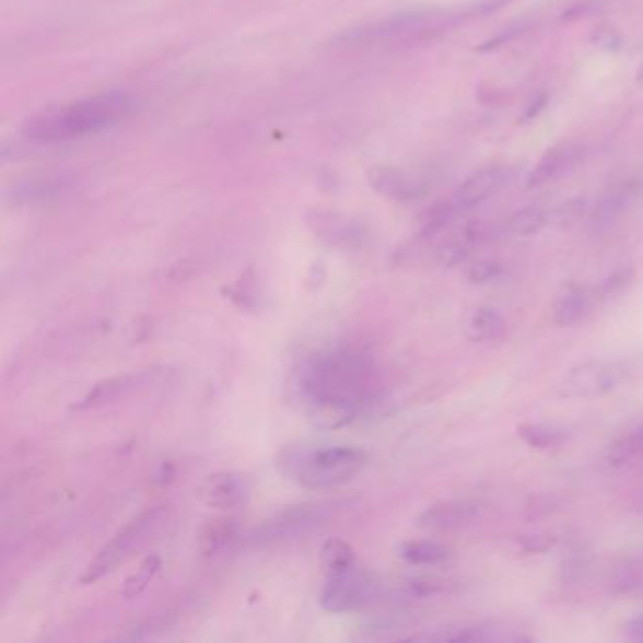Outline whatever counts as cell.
Wrapping results in <instances>:
<instances>
[{"label":"cell","instance_id":"cell-1","mask_svg":"<svg viewBox=\"0 0 643 643\" xmlns=\"http://www.w3.org/2000/svg\"><path fill=\"white\" fill-rule=\"evenodd\" d=\"M289 390L309 421L338 429L372 410L382 400L384 385L372 356L356 350H330L302 361Z\"/></svg>","mask_w":643,"mask_h":643},{"label":"cell","instance_id":"cell-2","mask_svg":"<svg viewBox=\"0 0 643 643\" xmlns=\"http://www.w3.org/2000/svg\"><path fill=\"white\" fill-rule=\"evenodd\" d=\"M369 453L348 444L299 442L281 447L276 468L283 478L308 491H329L363 472Z\"/></svg>","mask_w":643,"mask_h":643},{"label":"cell","instance_id":"cell-3","mask_svg":"<svg viewBox=\"0 0 643 643\" xmlns=\"http://www.w3.org/2000/svg\"><path fill=\"white\" fill-rule=\"evenodd\" d=\"M130 104L121 95H103L44 112L28 121L25 135L35 142H65L95 135L124 119Z\"/></svg>","mask_w":643,"mask_h":643},{"label":"cell","instance_id":"cell-4","mask_svg":"<svg viewBox=\"0 0 643 643\" xmlns=\"http://www.w3.org/2000/svg\"><path fill=\"white\" fill-rule=\"evenodd\" d=\"M384 595L382 583L359 566L327 575L319 603L330 613H351L366 608Z\"/></svg>","mask_w":643,"mask_h":643},{"label":"cell","instance_id":"cell-5","mask_svg":"<svg viewBox=\"0 0 643 643\" xmlns=\"http://www.w3.org/2000/svg\"><path fill=\"white\" fill-rule=\"evenodd\" d=\"M442 28V17L432 14H408L379 21L376 25L361 28L348 36L351 46H398V44H413L426 36L436 35Z\"/></svg>","mask_w":643,"mask_h":643},{"label":"cell","instance_id":"cell-6","mask_svg":"<svg viewBox=\"0 0 643 643\" xmlns=\"http://www.w3.org/2000/svg\"><path fill=\"white\" fill-rule=\"evenodd\" d=\"M161 514H163V507H148L144 512L135 515L124 528H119L116 536L87 564V569L83 570L80 577L83 585H91L104 575L110 574L112 570L116 569L117 564L135 549L138 541L142 540V536L150 530L151 525H155Z\"/></svg>","mask_w":643,"mask_h":643},{"label":"cell","instance_id":"cell-7","mask_svg":"<svg viewBox=\"0 0 643 643\" xmlns=\"http://www.w3.org/2000/svg\"><path fill=\"white\" fill-rule=\"evenodd\" d=\"M332 504H302V506L289 507L285 512L276 515L272 519L257 528L249 540L254 546L276 543V541L289 540L294 536H301L317 527L327 519Z\"/></svg>","mask_w":643,"mask_h":643},{"label":"cell","instance_id":"cell-8","mask_svg":"<svg viewBox=\"0 0 643 643\" xmlns=\"http://www.w3.org/2000/svg\"><path fill=\"white\" fill-rule=\"evenodd\" d=\"M624 370L617 363H585L570 372L566 377V393L572 397H603L616 389L623 379Z\"/></svg>","mask_w":643,"mask_h":643},{"label":"cell","instance_id":"cell-9","mask_svg":"<svg viewBox=\"0 0 643 643\" xmlns=\"http://www.w3.org/2000/svg\"><path fill=\"white\" fill-rule=\"evenodd\" d=\"M155 377H157L155 370H142V372H130L124 376L108 377L95 387H91L85 393V397L74 405V410H93L104 405H112L119 398L129 397L135 390L150 387Z\"/></svg>","mask_w":643,"mask_h":643},{"label":"cell","instance_id":"cell-10","mask_svg":"<svg viewBox=\"0 0 643 643\" xmlns=\"http://www.w3.org/2000/svg\"><path fill=\"white\" fill-rule=\"evenodd\" d=\"M249 479L244 474L218 472L200 487V500L215 510H236L249 499Z\"/></svg>","mask_w":643,"mask_h":643},{"label":"cell","instance_id":"cell-11","mask_svg":"<svg viewBox=\"0 0 643 643\" xmlns=\"http://www.w3.org/2000/svg\"><path fill=\"white\" fill-rule=\"evenodd\" d=\"M478 514V504H474L470 500H447V502H439L426 507L423 514L419 515L418 525L426 530L449 533V530L470 527Z\"/></svg>","mask_w":643,"mask_h":643},{"label":"cell","instance_id":"cell-12","mask_svg":"<svg viewBox=\"0 0 643 643\" xmlns=\"http://www.w3.org/2000/svg\"><path fill=\"white\" fill-rule=\"evenodd\" d=\"M504 182H506V171L502 166H483V168L470 174L460 184L453 202L459 206V210L474 208V206L481 204V202H486L487 199H491L493 195H496Z\"/></svg>","mask_w":643,"mask_h":643},{"label":"cell","instance_id":"cell-13","mask_svg":"<svg viewBox=\"0 0 643 643\" xmlns=\"http://www.w3.org/2000/svg\"><path fill=\"white\" fill-rule=\"evenodd\" d=\"M580 157H582V148L580 145H554L540 159V163L534 166L533 172L528 174V187L549 184L553 179L561 178L562 174H566L580 161Z\"/></svg>","mask_w":643,"mask_h":643},{"label":"cell","instance_id":"cell-14","mask_svg":"<svg viewBox=\"0 0 643 643\" xmlns=\"http://www.w3.org/2000/svg\"><path fill=\"white\" fill-rule=\"evenodd\" d=\"M591 308V296L587 289L577 283H566L561 293L557 294L553 304V322L559 327H572L575 323L582 322Z\"/></svg>","mask_w":643,"mask_h":643},{"label":"cell","instance_id":"cell-15","mask_svg":"<svg viewBox=\"0 0 643 643\" xmlns=\"http://www.w3.org/2000/svg\"><path fill=\"white\" fill-rule=\"evenodd\" d=\"M239 534V523L236 517H220L208 521L199 534V549L204 557H213L229 548Z\"/></svg>","mask_w":643,"mask_h":643},{"label":"cell","instance_id":"cell-16","mask_svg":"<svg viewBox=\"0 0 643 643\" xmlns=\"http://www.w3.org/2000/svg\"><path fill=\"white\" fill-rule=\"evenodd\" d=\"M504 329H506L504 317L496 309L487 308V306L474 309L472 314L468 315L465 325L468 340L479 343L493 342L502 336Z\"/></svg>","mask_w":643,"mask_h":643},{"label":"cell","instance_id":"cell-17","mask_svg":"<svg viewBox=\"0 0 643 643\" xmlns=\"http://www.w3.org/2000/svg\"><path fill=\"white\" fill-rule=\"evenodd\" d=\"M632 191H634L632 184L617 185L613 189H609L596 204L593 225L598 229H608L609 225H613L617 218L623 213L624 206L629 204Z\"/></svg>","mask_w":643,"mask_h":643},{"label":"cell","instance_id":"cell-18","mask_svg":"<svg viewBox=\"0 0 643 643\" xmlns=\"http://www.w3.org/2000/svg\"><path fill=\"white\" fill-rule=\"evenodd\" d=\"M398 554L416 566H436L449 559V549L444 548L439 541L411 540L400 546Z\"/></svg>","mask_w":643,"mask_h":643},{"label":"cell","instance_id":"cell-19","mask_svg":"<svg viewBox=\"0 0 643 643\" xmlns=\"http://www.w3.org/2000/svg\"><path fill=\"white\" fill-rule=\"evenodd\" d=\"M517 434L525 444L530 445L533 449H541V452L557 449L569 439V434L561 431V429H554V426L541 423L521 424L519 429H517Z\"/></svg>","mask_w":643,"mask_h":643},{"label":"cell","instance_id":"cell-20","mask_svg":"<svg viewBox=\"0 0 643 643\" xmlns=\"http://www.w3.org/2000/svg\"><path fill=\"white\" fill-rule=\"evenodd\" d=\"M355 564V551L348 541L340 540V538H330V540L323 543L322 566L325 570V575L342 572V570L351 569Z\"/></svg>","mask_w":643,"mask_h":643},{"label":"cell","instance_id":"cell-21","mask_svg":"<svg viewBox=\"0 0 643 643\" xmlns=\"http://www.w3.org/2000/svg\"><path fill=\"white\" fill-rule=\"evenodd\" d=\"M640 457H643V424L616 440L608 449V463L611 466L630 465Z\"/></svg>","mask_w":643,"mask_h":643},{"label":"cell","instance_id":"cell-22","mask_svg":"<svg viewBox=\"0 0 643 643\" xmlns=\"http://www.w3.org/2000/svg\"><path fill=\"white\" fill-rule=\"evenodd\" d=\"M549 221L551 218L548 212L530 206V208H523L519 212H515L506 221V233L517 234V236H533V234L540 233Z\"/></svg>","mask_w":643,"mask_h":643},{"label":"cell","instance_id":"cell-23","mask_svg":"<svg viewBox=\"0 0 643 643\" xmlns=\"http://www.w3.org/2000/svg\"><path fill=\"white\" fill-rule=\"evenodd\" d=\"M159 570H161V559L157 554L145 557L144 561L140 562L137 572H132L125 580L124 591H121L125 598H137L138 595H142L148 585L155 580Z\"/></svg>","mask_w":643,"mask_h":643},{"label":"cell","instance_id":"cell-24","mask_svg":"<svg viewBox=\"0 0 643 643\" xmlns=\"http://www.w3.org/2000/svg\"><path fill=\"white\" fill-rule=\"evenodd\" d=\"M457 213H459V206L455 204L453 200L452 202H442V204H436L434 208H431L429 213H426V218H424L423 236L429 238V236H434L440 231H444L445 226L455 220Z\"/></svg>","mask_w":643,"mask_h":643},{"label":"cell","instance_id":"cell-25","mask_svg":"<svg viewBox=\"0 0 643 643\" xmlns=\"http://www.w3.org/2000/svg\"><path fill=\"white\" fill-rule=\"evenodd\" d=\"M504 274V267L502 262L494 259H479L472 262V267H468L466 278L474 285H487L491 281H496Z\"/></svg>","mask_w":643,"mask_h":643},{"label":"cell","instance_id":"cell-26","mask_svg":"<svg viewBox=\"0 0 643 643\" xmlns=\"http://www.w3.org/2000/svg\"><path fill=\"white\" fill-rule=\"evenodd\" d=\"M517 541H519V548L525 553L536 554L546 553V551L553 548L554 543H557V538L549 533H533L523 534Z\"/></svg>","mask_w":643,"mask_h":643},{"label":"cell","instance_id":"cell-27","mask_svg":"<svg viewBox=\"0 0 643 643\" xmlns=\"http://www.w3.org/2000/svg\"><path fill=\"white\" fill-rule=\"evenodd\" d=\"M406 587H408L411 595L431 596L439 595L440 591L444 588V585L439 580H434V577H413V580L406 583Z\"/></svg>","mask_w":643,"mask_h":643},{"label":"cell","instance_id":"cell-28","mask_svg":"<svg viewBox=\"0 0 643 643\" xmlns=\"http://www.w3.org/2000/svg\"><path fill=\"white\" fill-rule=\"evenodd\" d=\"M634 272L632 270H619L616 274L611 276L608 281H604L603 291L604 296H611V294L619 293L621 289L629 285V281L632 280Z\"/></svg>","mask_w":643,"mask_h":643},{"label":"cell","instance_id":"cell-29","mask_svg":"<svg viewBox=\"0 0 643 643\" xmlns=\"http://www.w3.org/2000/svg\"><path fill=\"white\" fill-rule=\"evenodd\" d=\"M580 213H583V200H574V202H569V204L559 208V210L554 212V218H557V221H559L562 226H569L580 220Z\"/></svg>","mask_w":643,"mask_h":643},{"label":"cell","instance_id":"cell-30","mask_svg":"<svg viewBox=\"0 0 643 643\" xmlns=\"http://www.w3.org/2000/svg\"><path fill=\"white\" fill-rule=\"evenodd\" d=\"M593 42L603 49H617L621 46V36L611 27L596 28Z\"/></svg>","mask_w":643,"mask_h":643},{"label":"cell","instance_id":"cell-31","mask_svg":"<svg viewBox=\"0 0 643 643\" xmlns=\"http://www.w3.org/2000/svg\"><path fill=\"white\" fill-rule=\"evenodd\" d=\"M627 634L643 642V616H638L627 624Z\"/></svg>","mask_w":643,"mask_h":643}]
</instances>
